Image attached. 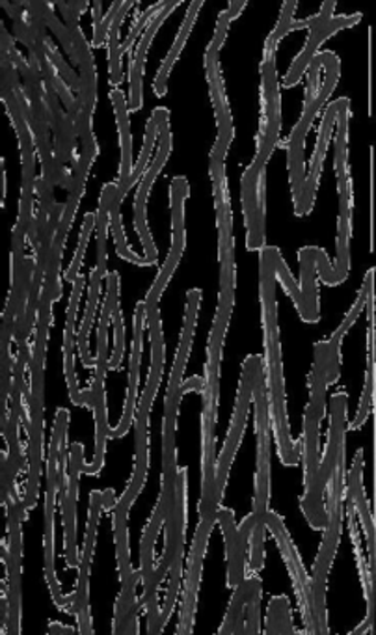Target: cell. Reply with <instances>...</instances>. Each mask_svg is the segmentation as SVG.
<instances>
[{
  "label": "cell",
  "instance_id": "6da1fadb",
  "mask_svg": "<svg viewBox=\"0 0 376 635\" xmlns=\"http://www.w3.org/2000/svg\"><path fill=\"white\" fill-rule=\"evenodd\" d=\"M345 417H347V393H336L332 397L331 447L334 456V472L323 492L328 497V524L325 541L318 550L315 574L312 579L313 601H326V576L331 572L337 543L342 537L343 492H345Z\"/></svg>",
  "mask_w": 376,
  "mask_h": 635
},
{
  "label": "cell",
  "instance_id": "7a4b0ae2",
  "mask_svg": "<svg viewBox=\"0 0 376 635\" xmlns=\"http://www.w3.org/2000/svg\"><path fill=\"white\" fill-rule=\"evenodd\" d=\"M255 427H257V477H255V526L252 532V557H250V574L257 576L263 566L265 552L266 513H268V496H271V404L268 392L263 381L261 360L254 370Z\"/></svg>",
  "mask_w": 376,
  "mask_h": 635
},
{
  "label": "cell",
  "instance_id": "3957f363",
  "mask_svg": "<svg viewBox=\"0 0 376 635\" xmlns=\"http://www.w3.org/2000/svg\"><path fill=\"white\" fill-rule=\"evenodd\" d=\"M68 423H70V412L65 411V409H60L54 427H52L49 461H47L45 576L54 602L64 612L75 613L77 615L75 596L65 598L62 595V587H60L59 577H57V571H54V511H57V496H59V451L60 440L68 431Z\"/></svg>",
  "mask_w": 376,
  "mask_h": 635
},
{
  "label": "cell",
  "instance_id": "277c9868",
  "mask_svg": "<svg viewBox=\"0 0 376 635\" xmlns=\"http://www.w3.org/2000/svg\"><path fill=\"white\" fill-rule=\"evenodd\" d=\"M266 379H268L266 381L268 382V404H271L274 433L278 439L280 456L285 466H295L298 462V450L291 442L289 423H287V412H285L280 340L266 341Z\"/></svg>",
  "mask_w": 376,
  "mask_h": 635
},
{
  "label": "cell",
  "instance_id": "5b68a950",
  "mask_svg": "<svg viewBox=\"0 0 376 635\" xmlns=\"http://www.w3.org/2000/svg\"><path fill=\"white\" fill-rule=\"evenodd\" d=\"M170 112L166 109L153 110V120H155L156 128H159V153H156L155 162L151 164L150 172L145 173L142 181H140L139 194H136V202H134V220H136V230H139L140 239L144 244L145 255L148 261L156 260L155 244L151 239L150 230H148V219H145V202H148V194H150L151 187L155 183L156 175L163 170L164 162L170 155V144H172V134L169 129Z\"/></svg>",
  "mask_w": 376,
  "mask_h": 635
},
{
  "label": "cell",
  "instance_id": "8992f818",
  "mask_svg": "<svg viewBox=\"0 0 376 635\" xmlns=\"http://www.w3.org/2000/svg\"><path fill=\"white\" fill-rule=\"evenodd\" d=\"M257 360H260V356H250L243 364L237 411H235V416H233L232 427H230L226 445L222 450L219 470H216V494H219V500H222V496H224L230 466H232L233 456L237 453L238 444H241V439H243L244 423H246V417H248L250 403H252V397H254V370Z\"/></svg>",
  "mask_w": 376,
  "mask_h": 635
},
{
  "label": "cell",
  "instance_id": "52a82bcc",
  "mask_svg": "<svg viewBox=\"0 0 376 635\" xmlns=\"http://www.w3.org/2000/svg\"><path fill=\"white\" fill-rule=\"evenodd\" d=\"M318 420L317 411L312 404L306 409L304 416V436H302V445H304V458H306V496H304V513L309 518L313 527H323V513H321V502H323V488L318 483Z\"/></svg>",
  "mask_w": 376,
  "mask_h": 635
},
{
  "label": "cell",
  "instance_id": "ba28073f",
  "mask_svg": "<svg viewBox=\"0 0 376 635\" xmlns=\"http://www.w3.org/2000/svg\"><path fill=\"white\" fill-rule=\"evenodd\" d=\"M185 494H186V470L177 472L174 494V554L170 563V584L166 601H164L161 621L169 623L172 609L175 606V598L180 593L181 574H183V548H185Z\"/></svg>",
  "mask_w": 376,
  "mask_h": 635
},
{
  "label": "cell",
  "instance_id": "9c48e42d",
  "mask_svg": "<svg viewBox=\"0 0 376 635\" xmlns=\"http://www.w3.org/2000/svg\"><path fill=\"white\" fill-rule=\"evenodd\" d=\"M82 468V445L73 444L71 447L70 474H68V491H65L62 507H64L65 527V560L68 566L77 568L79 566V554H77V492H79V475Z\"/></svg>",
  "mask_w": 376,
  "mask_h": 635
},
{
  "label": "cell",
  "instance_id": "30bf717a",
  "mask_svg": "<svg viewBox=\"0 0 376 635\" xmlns=\"http://www.w3.org/2000/svg\"><path fill=\"white\" fill-rule=\"evenodd\" d=\"M103 511V492H92L90 496V520H88L87 541H84V550L79 557V584L75 591L77 613L82 607H88V582H90V565H92L93 543H95V533H98L99 518Z\"/></svg>",
  "mask_w": 376,
  "mask_h": 635
},
{
  "label": "cell",
  "instance_id": "8fae6325",
  "mask_svg": "<svg viewBox=\"0 0 376 635\" xmlns=\"http://www.w3.org/2000/svg\"><path fill=\"white\" fill-rule=\"evenodd\" d=\"M261 172L263 170H257L252 164L244 170L243 175V208L244 220L248 228V239H246L248 250L265 249V222H261L260 205H257V180Z\"/></svg>",
  "mask_w": 376,
  "mask_h": 635
},
{
  "label": "cell",
  "instance_id": "7c38bea8",
  "mask_svg": "<svg viewBox=\"0 0 376 635\" xmlns=\"http://www.w3.org/2000/svg\"><path fill=\"white\" fill-rule=\"evenodd\" d=\"M145 302H139L136 313H134V340L133 354H131V371H129L128 399H125V409H123V417L114 433V439H122L128 433L131 423L134 420V406H136V390H139V370H140V343H142V329H144Z\"/></svg>",
  "mask_w": 376,
  "mask_h": 635
},
{
  "label": "cell",
  "instance_id": "4fadbf2b",
  "mask_svg": "<svg viewBox=\"0 0 376 635\" xmlns=\"http://www.w3.org/2000/svg\"><path fill=\"white\" fill-rule=\"evenodd\" d=\"M181 0H170L166 2L159 12L153 16L151 23L148 24V29L144 30V36L140 40L139 49H136V57L133 60V68H131V110H139L140 104H142V87H140V79H142V71H144L145 54H148V49H150L151 40L155 36L159 27L164 23V19L169 18V13L174 10V8L180 7Z\"/></svg>",
  "mask_w": 376,
  "mask_h": 635
},
{
  "label": "cell",
  "instance_id": "5bb4252c",
  "mask_svg": "<svg viewBox=\"0 0 376 635\" xmlns=\"http://www.w3.org/2000/svg\"><path fill=\"white\" fill-rule=\"evenodd\" d=\"M362 466H364V451H358L354 458L353 472L348 474L347 494L353 496L354 508L364 524V532L369 543V565L370 568H375V524H373V516H370L364 486H362Z\"/></svg>",
  "mask_w": 376,
  "mask_h": 635
},
{
  "label": "cell",
  "instance_id": "9a60e30c",
  "mask_svg": "<svg viewBox=\"0 0 376 635\" xmlns=\"http://www.w3.org/2000/svg\"><path fill=\"white\" fill-rule=\"evenodd\" d=\"M334 8H336V2H326V4H323L321 13H317V18H315L312 24V34L307 38L304 51L296 57L295 62L291 64L289 71H287V75H285V87H293V84L301 81L302 73H304L307 65L312 64L315 52L321 47V32L326 29V24L331 23L332 18H334L332 16Z\"/></svg>",
  "mask_w": 376,
  "mask_h": 635
},
{
  "label": "cell",
  "instance_id": "2e32d148",
  "mask_svg": "<svg viewBox=\"0 0 376 635\" xmlns=\"http://www.w3.org/2000/svg\"><path fill=\"white\" fill-rule=\"evenodd\" d=\"M82 288H84V276H79L73 283L64 332L65 379H68V386H70L71 401L75 404H82V393L79 392V384H77L75 360H73V334H75L77 310H79Z\"/></svg>",
  "mask_w": 376,
  "mask_h": 635
},
{
  "label": "cell",
  "instance_id": "e0dca14e",
  "mask_svg": "<svg viewBox=\"0 0 376 635\" xmlns=\"http://www.w3.org/2000/svg\"><path fill=\"white\" fill-rule=\"evenodd\" d=\"M112 103L116 107L118 125H120V139H122V167H120V181H118V194L125 198L128 194L129 178L133 173V142H131V125H129L128 104L122 90L114 88L111 92Z\"/></svg>",
  "mask_w": 376,
  "mask_h": 635
},
{
  "label": "cell",
  "instance_id": "ac0fdd59",
  "mask_svg": "<svg viewBox=\"0 0 376 635\" xmlns=\"http://www.w3.org/2000/svg\"><path fill=\"white\" fill-rule=\"evenodd\" d=\"M323 64H326V68H328L325 84L318 88L317 99L313 101L312 107L304 110L301 122H298V125H296V128L293 129V133H291V139H304V137H306L307 131L312 128L313 118H315L318 109H321L326 99H328V95L334 92V87H336V82L339 81V58H337L334 52H323Z\"/></svg>",
  "mask_w": 376,
  "mask_h": 635
},
{
  "label": "cell",
  "instance_id": "d6986e66",
  "mask_svg": "<svg viewBox=\"0 0 376 635\" xmlns=\"http://www.w3.org/2000/svg\"><path fill=\"white\" fill-rule=\"evenodd\" d=\"M315 250L317 249H302L301 250V266H302V319L307 323H317L318 318V302L317 289H315Z\"/></svg>",
  "mask_w": 376,
  "mask_h": 635
},
{
  "label": "cell",
  "instance_id": "ffe728a7",
  "mask_svg": "<svg viewBox=\"0 0 376 635\" xmlns=\"http://www.w3.org/2000/svg\"><path fill=\"white\" fill-rule=\"evenodd\" d=\"M342 194V219H339V239H337L336 283L345 282L348 272V238H350V209H353V181Z\"/></svg>",
  "mask_w": 376,
  "mask_h": 635
},
{
  "label": "cell",
  "instance_id": "44dd1931",
  "mask_svg": "<svg viewBox=\"0 0 376 635\" xmlns=\"http://www.w3.org/2000/svg\"><path fill=\"white\" fill-rule=\"evenodd\" d=\"M202 7L203 0H196V2H192L191 7H189V12H186L183 27H181L180 36H177V40H175L174 46L170 49L169 57L164 60L163 68H161L155 79V93L159 98H163L164 93H166V81H169L170 70H172V65H174L175 60L180 57L181 49L185 46L186 38L191 34L192 24L196 21L197 12H200V8Z\"/></svg>",
  "mask_w": 376,
  "mask_h": 635
},
{
  "label": "cell",
  "instance_id": "7402d4cb",
  "mask_svg": "<svg viewBox=\"0 0 376 635\" xmlns=\"http://www.w3.org/2000/svg\"><path fill=\"white\" fill-rule=\"evenodd\" d=\"M336 173L339 192L347 189V125L348 99H337Z\"/></svg>",
  "mask_w": 376,
  "mask_h": 635
},
{
  "label": "cell",
  "instance_id": "603a6c76",
  "mask_svg": "<svg viewBox=\"0 0 376 635\" xmlns=\"http://www.w3.org/2000/svg\"><path fill=\"white\" fill-rule=\"evenodd\" d=\"M185 249V235H172V249H170L169 260L164 263L163 271L156 276L153 288H151L150 295L145 299V312L159 308V299L163 295L164 288L169 285L170 278L174 274L175 266L180 263L181 254Z\"/></svg>",
  "mask_w": 376,
  "mask_h": 635
},
{
  "label": "cell",
  "instance_id": "cb8c5ba5",
  "mask_svg": "<svg viewBox=\"0 0 376 635\" xmlns=\"http://www.w3.org/2000/svg\"><path fill=\"white\" fill-rule=\"evenodd\" d=\"M116 187L118 183L104 185L101 202H99V211L95 214V220H98V266L95 269H98L101 280L106 274V233H109V225H111L109 209H111L112 192Z\"/></svg>",
  "mask_w": 376,
  "mask_h": 635
},
{
  "label": "cell",
  "instance_id": "d4e9b609",
  "mask_svg": "<svg viewBox=\"0 0 376 635\" xmlns=\"http://www.w3.org/2000/svg\"><path fill=\"white\" fill-rule=\"evenodd\" d=\"M219 520H221L222 532L226 537L227 552V584L233 589H237L241 579L237 572V526H235V516L230 508H221L219 511Z\"/></svg>",
  "mask_w": 376,
  "mask_h": 635
},
{
  "label": "cell",
  "instance_id": "484cf974",
  "mask_svg": "<svg viewBox=\"0 0 376 635\" xmlns=\"http://www.w3.org/2000/svg\"><path fill=\"white\" fill-rule=\"evenodd\" d=\"M99 293H101V276L98 269L92 271V283H90V299H88L87 315L81 324V334H79V349H81V359L84 367H93L92 354H90V329L93 324V315H95V306H98Z\"/></svg>",
  "mask_w": 376,
  "mask_h": 635
},
{
  "label": "cell",
  "instance_id": "4316f807",
  "mask_svg": "<svg viewBox=\"0 0 376 635\" xmlns=\"http://www.w3.org/2000/svg\"><path fill=\"white\" fill-rule=\"evenodd\" d=\"M134 7L133 0L123 2L120 8L114 23H112L111 32H109V70H111L112 87H118L123 81L122 75V52H120V27H122L125 13Z\"/></svg>",
  "mask_w": 376,
  "mask_h": 635
},
{
  "label": "cell",
  "instance_id": "83f0119b",
  "mask_svg": "<svg viewBox=\"0 0 376 635\" xmlns=\"http://www.w3.org/2000/svg\"><path fill=\"white\" fill-rule=\"evenodd\" d=\"M189 196V183L185 178H174L170 187V203H172V235H185L183 222V203Z\"/></svg>",
  "mask_w": 376,
  "mask_h": 635
},
{
  "label": "cell",
  "instance_id": "f1b7e54d",
  "mask_svg": "<svg viewBox=\"0 0 376 635\" xmlns=\"http://www.w3.org/2000/svg\"><path fill=\"white\" fill-rule=\"evenodd\" d=\"M156 134H159V128H156L155 120L151 118L150 122H148V128H145L144 148L140 151L139 162H136V167H134L133 173L129 178L128 191L136 181L142 180L145 167L150 162L151 151H153V145H155Z\"/></svg>",
  "mask_w": 376,
  "mask_h": 635
},
{
  "label": "cell",
  "instance_id": "f546056e",
  "mask_svg": "<svg viewBox=\"0 0 376 635\" xmlns=\"http://www.w3.org/2000/svg\"><path fill=\"white\" fill-rule=\"evenodd\" d=\"M93 225H95V214H87L84 224H82L81 228V241H79V249H77L75 258H73V263H71L70 269L65 271V280H68L70 283H75L77 278H79V269H81L82 260H84L88 239H90V233H92Z\"/></svg>",
  "mask_w": 376,
  "mask_h": 635
},
{
  "label": "cell",
  "instance_id": "4dcf8cb0",
  "mask_svg": "<svg viewBox=\"0 0 376 635\" xmlns=\"http://www.w3.org/2000/svg\"><path fill=\"white\" fill-rule=\"evenodd\" d=\"M373 393H375V356H369V370L365 373L364 395H362L358 416L353 422V429L362 427L369 416L370 406H373Z\"/></svg>",
  "mask_w": 376,
  "mask_h": 635
},
{
  "label": "cell",
  "instance_id": "1f68e13d",
  "mask_svg": "<svg viewBox=\"0 0 376 635\" xmlns=\"http://www.w3.org/2000/svg\"><path fill=\"white\" fill-rule=\"evenodd\" d=\"M373 278H375V269H369L367 274H365L364 288L359 291L358 301H356L347 319L343 321L342 326H339V329L336 330V334H334L336 337H339V340H343V335L347 334V330L356 323V319H358L359 313L364 310L365 301H367V295H369V289L373 288Z\"/></svg>",
  "mask_w": 376,
  "mask_h": 635
},
{
  "label": "cell",
  "instance_id": "d6a6232c",
  "mask_svg": "<svg viewBox=\"0 0 376 635\" xmlns=\"http://www.w3.org/2000/svg\"><path fill=\"white\" fill-rule=\"evenodd\" d=\"M296 7H298V4H296L295 0H293V2H285L284 10H282V19H280V23L276 24V29L273 30V34L268 36V40H266L265 43V51L276 52L278 41L291 30Z\"/></svg>",
  "mask_w": 376,
  "mask_h": 635
},
{
  "label": "cell",
  "instance_id": "836d02e7",
  "mask_svg": "<svg viewBox=\"0 0 376 635\" xmlns=\"http://www.w3.org/2000/svg\"><path fill=\"white\" fill-rule=\"evenodd\" d=\"M41 43L45 47V52L49 54V58H51L52 64L57 65V70L64 77V81L68 82L73 90L79 92V90H81V79L75 75V71L71 70L70 65L65 64L64 58L60 57L57 47L52 46L49 38H45V41H41Z\"/></svg>",
  "mask_w": 376,
  "mask_h": 635
},
{
  "label": "cell",
  "instance_id": "e575fe53",
  "mask_svg": "<svg viewBox=\"0 0 376 635\" xmlns=\"http://www.w3.org/2000/svg\"><path fill=\"white\" fill-rule=\"evenodd\" d=\"M274 271L278 272L280 280L284 282L287 293L295 299L296 308H298V312H301L302 315L301 288H298V283H296L295 280H293V276H291L289 269L285 265L284 258L280 254V250H276V255H274Z\"/></svg>",
  "mask_w": 376,
  "mask_h": 635
},
{
  "label": "cell",
  "instance_id": "d590c367",
  "mask_svg": "<svg viewBox=\"0 0 376 635\" xmlns=\"http://www.w3.org/2000/svg\"><path fill=\"white\" fill-rule=\"evenodd\" d=\"M164 4H166V2H159V4H153V7L148 8L144 13H139L136 23L133 24V29H131L128 38H125V41H123V46L120 47V52H122V54L123 52L131 51V47H133L134 40H136V36L142 32V29H144L145 24L151 23L153 16H155V13L159 12V10L164 7Z\"/></svg>",
  "mask_w": 376,
  "mask_h": 635
},
{
  "label": "cell",
  "instance_id": "8d00e7d4",
  "mask_svg": "<svg viewBox=\"0 0 376 635\" xmlns=\"http://www.w3.org/2000/svg\"><path fill=\"white\" fill-rule=\"evenodd\" d=\"M230 21H232V13H230V10H224V12L221 13V18H219L216 32H214L213 41H211V46H209L207 54H205V57H219V52H221L222 49V43H224V40H226L227 24H230Z\"/></svg>",
  "mask_w": 376,
  "mask_h": 635
},
{
  "label": "cell",
  "instance_id": "74e56055",
  "mask_svg": "<svg viewBox=\"0 0 376 635\" xmlns=\"http://www.w3.org/2000/svg\"><path fill=\"white\" fill-rule=\"evenodd\" d=\"M287 604L285 596L273 598L271 606H268V624H266V635H280V617H282V609Z\"/></svg>",
  "mask_w": 376,
  "mask_h": 635
},
{
  "label": "cell",
  "instance_id": "f35d334b",
  "mask_svg": "<svg viewBox=\"0 0 376 635\" xmlns=\"http://www.w3.org/2000/svg\"><path fill=\"white\" fill-rule=\"evenodd\" d=\"M123 7V2H114L112 4L111 10L106 13V18L103 19V23H101V29H99L98 34H93V47H101L106 40V34L111 32L112 23H114V19H116L118 12H120V8Z\"/></svg>",
  "mask_w": 376,
  "mask_h": 635
},
{
  "label": "cell",
  "instance_id": "ab89813d",
  "mask_svg": "<svg viewBox=\"0 0 376 635\" xmlns=\"http://www.w3.org/2000/svg\"><path fill=\"white\" fill-rule=\"evenodd\" d=\"M103 4L101 2H93V34H98L99 29H101V23H103Z\"/></svg>",
  "mask_w": 376,
  "mask_h": 635
},
{
  "label": "cell",
  "instance_id": "60d3db41",
  "mask_svg": "<svg viewBox=\"0 0 376 635\" xmlns=\"http://www.w3.org/2000/svg\"><path fill=\"white\" fill-rule=\"evenodd\" d=\"M200 387H203V381L200 376H194V379H191V381L181 386V392H185V390H200Z\"/></svg>",
  "mask_w": 376,
  "mask_h": 635
},
{
  "label": "cell",
  "instance_id": "b9f144b4",
  "mask_svg": "<svg viewBox=\"0 0 376 635\" xmlns=\"http://www.w3.org/2000/svg\"><path fill=\"white\" fill-rule=\"evenodd\" d=\"M244 7H246V2H235V0L230 2V8H227V10H230V13H232V19L237 18L238 12H241Z\"/></svg>",
  "mask_w": 376,
  "mask_h": 635
},
{
  "label": "cell",
  "instance_id": "7bdbcfd3",
  "mask_svg": "<svg viewBox=\"0 0 376 635\" xmlns=\"http://www.w3.org/2000/svg\"><path fill=\"white\" fill-rule=\"evenodd\" d=\"M114 505V492L104 491L103 492V508H111Z\"/></svg>",
  "mask_w": 376,
  "mask_h": 635
},
{
  "label": "cell",
  "instance_id": "ee69618b",
  "mask_svg": "<svg viewBox=\"0 0 376 635\" xmlns=\"http://www.w3.org/2000/svg\"><path fill=\"white\" fill-rule=\"evenodd\" d=\"M370 628H373V624H370L369 621H364V623L359 624L358 628L354 629L353 634L348 635H364L367 634Z\"/></svg>",
  "mask_w": 376,
  "mask_h": 635
},
{
  "label": "cell",
  "instance_id": "f6af8a7d",
  "mask_svg": "<svg viewBox=\"0 0 376 635\" xmlns=\"http://www.w3.org/2000/svg\"><path fill=\"white\" fill-rule=\"evenodd\" d=\"M65 626H62L60 623H51L49 624V635H64Z\"/></svg>",
  "mask_w": 376,
  "mask_h": 635
}]
</instances>
